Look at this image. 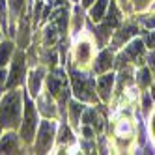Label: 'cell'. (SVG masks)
Listing matches in <instances>:
<instances>
[{"instance_id": "obj_31", "label": "cell", "mask_w": 155, "mask_h": 155, "mask_svg": "<svg viewBox=\"0 0 155 155\" xmlns=\"http://www.w3.org/2000/svg\"><path fill=\"white\" fill-rule=\"evenodd\" d=\"M4 34H6V32H4V28H2V25H0V41H2V39H4Z\"/></svg>"}, {"instance_id": "obj_14", "label": "cell", "mask_w": 155, "mask_h": 155, "mask_svg": "<svg viewBox=\"0 0 155 155\" xmlns=\"http://www.w3.org/2000/svg\"><path fill=\"white\" fill-rule=\"evenodd\" d=\"M121 52L137 68L146 64V45H144V39H140V38H133L129 43H125V49H121Z\"/></svg>"}, {"instance_id": "obj_16", "label": "cell", "mask_w": 155, "mask_h": 155, "mask_svg": "<svg viewBox=\"0 0 155 155\" xmlns=\"http://www.w3.org/2000/svg\"><path fill=\"white\" fill-rule=\"evenodd\" d=\"M86 103L79 101V99H69L68 101V108H65V116H68V121H69V125L75 129V131H79L81 129V118H82V112L86 110Z\"/></svg>"}, {"instance_id": "obj_19", "label": "cell", "mask_w": 155, "mask_h": 155, "mask_svg": "<svg viewBox=\"0 0 155 155\" xmlns=\"http://www.w3.org/2000/svg\"><path fill=\"white\" fill-rule=\"evenodd\" d=\"M108 4H110V0H95V2L86 9V15L88 19L92 21V23H101V21L105 19L107 15V9H108Z\"/></svg>"}, {"instance_id": "obj_28", "label": "cell", "mask_w": 155, "mask_h": 155, "mask_svg": "<svg viewBox=\"0 0 155 155\" xmlns=\"http://www.w3.org/2000/svg\"><path fill=\"white\" fill-rule=\"evenodd\" d=\"M150 137H151V142L155 146V110L150 114Z\"/></svg>"}, {"instance_id": "obj_24", "label": "cell", "mask_w": 155, "mask_h": 155, "mask_svg": "<svg viewBox=\"0 0 155 155\" xmlns=\"http://www.w3.org/2000/svg\"><path fill=\"white\" fill-rule=\"evenodd\" d=\"M142 114H151V108H153V99L150 94H142Z\"/></svg>"}, {"instance_id": "obj_1", "label": "cell", "mask_w": 155, "mask_h": 155, "mask_svg": "<svg viewBox=\"0 0 155 155\" xmlns=\"http://www.w3.org/2000/svg\"><path fill=\"white\" fill-rule=\"evenodd\" d=\"M25 108V90L13 88L0 97V129L2 131H19Z\"/></svg>"}, {"instance_id": "obj_27", "label": "cell", "mask_w": 155, "mask_h": 155, "mask_svg": "<svg viewBox=\"0 0 155 155\" xmlns=\"http://www.w3.org/2000/svg\"><path fill=\"white\" fill-rule=\"evenodd\" d=\"M146 64H148V68L151 71H155V49H148L146 51Z\"/></svg>"}, {"instance_id": "obj_6", "label": "cell", "mask_w": 155, "mask_h": 155, "mask_svg": "<svg viewBox=\"0 0 155 155\" xmlns=\"http://www.w3.org/2000/svg\"><path fill=\"white\" fill-rule=\"evenodd\" d=\"M28 60H26V52L25 49L17 47L13 52V58L8 65V81H6V90H13V88H23L26 82V75H28Z\"/></svg>"}, {"instance_id": "obj_13", "label": "cell", "mask_w": 155, "mask_h": 155, "mask_svg": "<svg viewBox=\"0 0 155 155\" xmlns=\"http://www.w3.org/2000/svg\"><path fill=\"white\" fill-rule=\"evenodd\" d=\"M114 86H116V75L112 71H107L103 75H97V81H95V90L99 95V101L101 103H110L112 99V92H114Z\"/></svg>"}, {"instance_id": "obj_2", "label": "cell", "mask_w": 155, "mask_h": 155, "mask_svg": "<svg viewBox=\"0 0 155 155\" xmlns=\"http://www.w3.org/2000/svg\"><path fill=\"white\" fill-rule=\"evenodd\" d=\"M69 84H71V95L79 101L86 103V105H97L99 95L95 90V75L86 71V69H79V68H71L69 65Z\"/></svg>"}, {"instance_id": "obj_8", "label": "cell", "mask_w": 155, "mask_h": 155, "mask_svg": "<svg viewBox=\"0 0 155 155\" xmlns=\"http://www.w3.org/2000/svg\"><path fill=\"white\" fill-rule=\"evenodd\" d=\"M140 32L138 25L135 23H121L114 32H112V36H110V41H108V47L110 49H114V51H120L121 47H125V43H129L133 38H135L137 34Z\"/></svg>"}, {"instance_id": "obj_33", "label": "cell", "mask_w": 155, "mask_h": 155, "mask_svg": "<svg viewBox=\"0 0 155 155\" xmlns=\"http://www.w3.org/2000/svg\"><path fill=\"white\" fill-rule=\"evenodd\" d=\"M0 137H2V129H0Z\"/></svg>"}, {"instance_id": "obj_5", "label": "cell", "mask_w": 155, "mask_h": 155, "mask_svg": "<svg viewBox=\"0 0 155 155\" xmlns=\"http://www.w3.org/2000/svg\"><path fill=\"white\" fill-rule=\"evenodd\" d=\"M56 133H58V120L41 118L30 151L32 153H51L54 150V144H56Z\"/></svg>"}, {"instance_id": "obj_9", "label": "cell", "mask_w": 155, "mask_h": 155, "mask_svg": "<svg viewBox=\"0 0 155 155\" xmlns=\"http://www.w3.org/2000/svg\"><path fill=\"white\" fill-rule=\"evenodd\" d=\"M36 101V107L39 110L41 118H52V120H58L60 118V107H58V101L51 95V92H47L45 88L38 94V97L34 99Z\"/></svg>"}, {"instance_id": "obj_17", "label": "cell", "mask_w": 155, "mask_h": 155, "mask_svg": "<svg viewBox=\"0 0 155 155\" xmlns=\"http://www.w3.org/2000/svg\"><path fill=\"white\" fill-rule=\"evenodd\" d=\"M86 28V13H84V8L81 4H73L71 8V19H69V34L71 38L81 34V32Z\"/></svg>"}, {"instance_id": "obj_23", "label": "cell", "mask_w": 155, "mask_h": 155, "mask_svg": "<svg viewBox=\"0 0 155 155\" xmlns=\"http://www.w3.org/2000/svg\"><path fill=\"white\" fill-rule=\"evenodd\" d=\"M0 25H2L4 32H8V25H9V9H8V0H0Z\"/></svg>"}, {"instance_id": "obj_11", "label": "cell", "mask_w": 155, "mask_h": 155, "mask_svg": "<svg viewBox=\"0 0 155 155\" xmlns=\"http://www.w3.org/2000/svg\"><path fill=\"white\" fill-rule=\"evenodd\" d=\"M62 34L60 30L56 28V25L47 21V23H43L41 30H39V36H38V43L36 45L39 49H56V45L62 41Z\"/></svg>"}, {"instance_id": "obj_25", "label": "cell", "mask_w": 155, "mask_h": 155, "mask_svg": "<svg viewBox=\"0 0 155 155\" xmlns=\"http://www.w3.org/2000/svg\"><path fill=\"white\" fill-rule=\"evenodd\" d=\"M140 25L144 26V30H153L155 28V13L140 17Z\"/></svg>"}, {"instance_id": "obj_32", "label": "cell", "mask_w": 155, "mask_h": 155, "mask_svg": "<svg viewBox=\"0 0 155 155\" xmlns=\"http://www.w3.org/2000/svg\"><path fill=\"white\" fill-rule=\"evenodd\" d=\"M150 95H151V99L155 101V86H151V92H150Z\"/></svg>"}, {"instance_id": "obj_4", "label": "cell", "mask_w": 155, "mask_h": 155, "mask_svg": "<svg viewBox=\"0 0 155 155\" xmlns=\"http://www.w3.org/2000/svg\"><path fill=\"white\" fill-rule=\"evenodd\" d=\"M39 121H41V114L36 107L34 97H30V94L25 90V108H23V120H21V125H19V137L26 151L32 150Z\"/></svg>"}, {"instance_id": "obj_22", "label": "cell", "mask_w": 155, "mask_h": 155, "mask_svg": "<svg viewBox=\"0 0 155 155\" xmlns=\"http://www.w3.org/2000/svg\"><path fill=\"white\" fill-rule=\"evenodd\" d=\"M151 69L146 68V65H140V68L135 69V84L140 88V90H146V88L151 86Z\"/></svg>"}, {"instance_id": "obj_21", "label": "cell", "mask_w": 155, "mask_h": 155, "mask_svg": "<svg viewBox=\"0 0 155 155\" xmlns=\"http://www.w3.org/2000/svg\"><path fill=\"white\" fill-rule=\"evenodd\" d=\"M15 49H17L15 39L9 38V39H2V41H0V68H8V65H9Z\"/></svg>"}, {"instance_id": "obj_12", "label": "cell", "mask_w": 155, "mask_h": 155, "mask_svg": "<svg viewBox=\"0 0 155 155\" xmlns=\"http://www.w3.org/2000/svg\"><path fill=\"white\" fill-rule=\"evenodd\" d=\"M114 56H116V51L110 49V47H103L99 49V52L95 54V58L92 62V73L94 75H103L107 71H110L114 68Z\"/></svg>"}, {"instance_id": "obj_7", "label": "cell", "mask_w": 155, "mask_h": 155, "mask_svg": "<svg viewBox=\"0 0 155 155\" xmlns=\"http://www.w3.org/2000/svg\"><path fill=\"white\" fill-rule=\"evenodd\" d=\"M47 71L49 68H45L43 64H38L34 68L28 69V75H26V82H25V90L30 94V97H38V94L43 90L45 86V77H47Z\"/></svg>"}, {"instance_id": "obj_26", "label": "cell", "mask_w": 155, "mask_h": 155, "mask_svg": "<svg viewBox=\"0 0 155 155\" xmlns=\"http://www.w3.org/2000/svg\"><path fill=\"white\" fill-rule=\"evenodd\" d=\"M144 45L146 49H155V32H148L144 34Z\"/></svg>"}, {"instance_id": "obj_29", "label": "cell", "mask_w": 155, "mask_h": 155, "mask_svg": "<svg viewBox=\"0 0 155 155\" xmlns=\"http://www.w3.org/2000/svg\"><path fill=\"white\" fill-rule=\"evenodd\" d=\"M6 81H8V69L0 68V94H2V90H6Z\"/></svg>"}, {"instance_id": "obj_3", "label": "cell", "mask_w": 155, "mask_h": 155, "mask_svg": "<svg viewBox=\"0 0 155 155\" xmlns=\"http://www.w3.org/2000/svg\"><path fill=\"white\" fill-rule=\"evenodd\" d=\"M95 49H97V45H95L92 32L82 30L81 34L73 36L71 49H69V65L88 71L95 58Z\"/></svg>"}, {"instance_id": "obj_15", "label": "cell", "mask_w": 155, "mask_h": 155, "mask_svg": "<svg viewBox=\"0 0 155 155\" xmlns=\"http://www.w3.org/2000/svg\"><path fill=\"white\" fill-rule=\"evenodd\" d=\"M26 151L23 142H21L19 131H2V137H0V153H23Z\"/></svg>"}, {"instance_id": "obj_20", "label": "cell", "mask_w": 155, "mask_h": 155, "mask_svg": "<svg viewBox=\"0 0 155 155\" xmlns=\"http://www.w3.org/2000/svg\"><path fill=\"white\" fill-rule=\"evenodd\" d=\"M103 23L108 25L112 30H116L121 23H124V12L120 9L118 4H114L112 0H110V4H108V9H107V15L103 19Z\"/></svg>"}, {"instance_id": "obj_10", "label": "cell", "mask_w": 155, "mask_h": 155, "mask_svg": "<svg viewBox=\"0 0 155 155\" xmlns=\"http://www.w3.org/2000/svg\"><path fill=\"white\" fill-rule=\"evenodd\" d=\"M34 0H8V9H9V25H8V34L9 38H15V32H17V23L19 19L23 17L28 8L32 6Z\"/></svg>"}, {"instance_id": "obj_18", "label": "cell", "mask_w": 155, "mask_h": 155, "mask_svg": "<svg viewBox=\"0 0 155 155\" xmlns=\"http://www.w3.org/2000/svg\"><path fill=\"white\" fill-rule=\"evenodd\" d=\"M153 0H118V6L124 13L127 15H135V13H140L144 9H148L151 6Z\"/></svg>"}, {"instance_id": "obj_30", "label": "cell", "mask_w": 155, "mask_h": 155, "mask_svg": "<svg viewBox=\"0 0 155 155\" xmlns=\"http://www.w3.org/2000/svg\"><path fill=\"white\" fill-rule=\"evenodd\" d=\"M94 2H95V0H81V6H82L84 9H88V8H90Z\"/></svg>"}]
</instances>
